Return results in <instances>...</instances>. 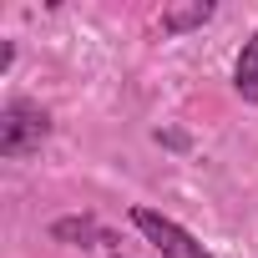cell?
Instances as JSON below:
<instances>
[{"label":"cell","mask_w":258,"mask_h":258,"mask_svg":"<svg viewBox=\"0 0 258 258\" xmlns=\"http://www.w3.org/2000/svg\"><path fill=\"white\" fill-rule=\"evenodd\" d=\"M46 137H51V116L36 101L11 96L6 106H0V157H6V162H21V157L41 152Z\"/></svg>","instance_id":"obj_1"},{"label":"cell","mask_w":258,"mask_h":258,"mask_svg":"<svg viewBox=\"0 0 258 258\" xmlns=\"http://www.w3.org/2000/svg\"><path fill=\"white\" fill-rule=\"evenodd\" d=\"M132 223H137V233H142L162 258H213L182 223H172V218L157 213V208H132Z\"/></svg>","instance_id":"obj_2"},{"label":"cell","mask_w":258,"mask_h":258,"mask_svg":"<svg viewBox=\"0 0 258 258\" xmlns=\"http://www.w3.org/2000/svg\"><path fill=\"white\" fill-rule=\"evenodd\" d=\"M233 86H238V96H243V101H253V106H258V31H253V36L243 41V51H238Z\"/></svg>","instance_id":"obj_3"},{"label":"cell","mask_w":258,"mask_h":258,"mask_svg":"<svg viewBox=\"0 0 258 258\" xmlns=\"http://www.w3.org/2000/svg\"><path fill=\"white\" fill-rule=\"evenodd\" d=\"M203 21H213V6H208V0H198V6H177V11H162V31H167V36H182V31H192V26H203Z\"/></svg>","instance_id":"obj_4"},{"label":"cell","mask_w":258,"mask_h":258,"mask_svg":"<svg viewBox=\"0 0 258 258\" xmlns=\"http://www.w3.org/2000/svg\"><path fill=\"white\" fill-rule=\"evenodd\" d=\"M51 238H61V243H81V248H86L91 238H96V243H111L91 218H61V223H51Z\"/></svg>","instance_id":"obj_5"}]
</instances>
